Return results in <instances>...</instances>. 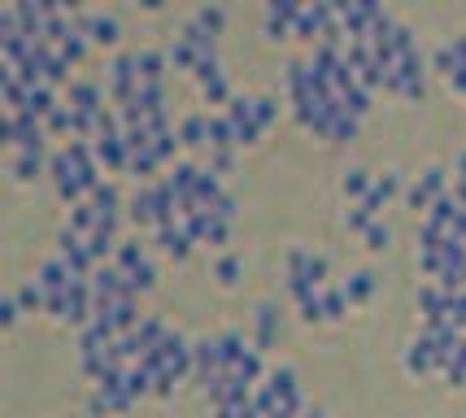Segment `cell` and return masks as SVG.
I'll use <instances>...</instances> for the list:
<instances>
[{"mask_svg":"<svg viewBox=\"0 0 466 418\" xmlns=\"http://www.w3.org/2000/svg\"><path fill=\"white\" fill-rule=\"evenodd\" d=\"M136 397L127 392V370H109L92 388V414H127Z\"/></svg>","mask_w":466,"mask_h":418,"instance_id":"obj_1","label":"cell"},{"mask_svg":"<svg viewBox=\"0 0 466 418\" xmlns=\"http://www.w3.org/2000/svg\"><path fill=\"white\" fill-rule=\"evenodd\" d=\"M440 197H449V170H445V166H427V170L418 174L415 183L406 188V205H410V209H423V213L436 205Z\"/></svg>","mask_w":466,"mask_h":418,"instance_id":"obj_2","label":"cell"},{"mask_svg":"<svg viewBox=\"0 0 466 418\" xmlns=\"http://www.w3.org/2000/svg\"><path fill=\"white\" fill-rule=\"evenodd\" d=\"M236 127V144H261V122H258V97H231V104L222 109Z\"/></svg>","mask_w":466,"mask_h":418,"instance_id":"obj_3","label":"cell"},{"mask_svg":"<svg viewBox=\"0 0 466 418\" xmlns=\"http://www.w3.org/2000/svg\"><path fill=\"white\" fill-rule=\"evenodd\" d=\"M57 258L66 261L79 279H92V270H97V258H92V249H88V240L83 236H74V231H57Z\"/></svg>","mask_w":466,"mask_h":418,"instance_id":"obj_4","label":"cell"},{"mask_svg":"<svg viewBox=\"0 0 466 418\" xmlns=\"http://www.w3.org/2000/svg\"><path fill=\"white\" fill-rule=\"evenodd\" d=\"M401 366H406V375H415V379H418V375L440 370V349H436V340L418 331L415 340L406 344V353H401Z\"/></svg>","mask_w":466,"mask_h":418,"instance_id":"obj_5","label":"cell"},{"mask_svg":"<svg viewBox=\"0 0 466 418\" xmlns=\"http://www.w3.org/2000/svg\"><path fill=\"white\" fill-rule=\"evenodd\" d=\"M297 18H301V4L297 0H270L266 4V22H261L266 40H288L292 27H297Z\"/></svg>","mask_w":466,"mask_h":418,"instance_id":"obj_6","label":"cell"},{"mask_svg":"<svg viewBox=\"0 0 466 418\" xmlns=\"http://www.w3.org/2000/svg\"><path fill=\"white\" fill-rule=\"evenodd\" d=\"M127 222L136 227V231H157V201H153V183H144V188H136L131 197H127Z\"/></svg>","mask_w":466,"mask_h":418,"instance_id":"obj_7","label":"cell"},{"mask_svg":"<svg viewBox=\"0 0 466 418\" xmlns=\"http://www.w3.org/2000/svg\"><path fill=\"white\" fill-rule=\"evenodd\" d=\"M192 244H197V240H192V236H188L179 222L157 227V249H161L170 261H188V258H192Z\"/></svg>","mask_w":466,"mask_h":418,"instance_id":"obj_8","label":"cell"},{"mask_svg":"<svg viewBox=\"0 0 466 418\" xmlns=\"http://www.w3.org/2000/svg\"><path fill=\"white\" fill-rule=\"evenodd\" d=\"M4 170L13 183H31L49 170V161H44V153H4Z\"/></svg>","mask_w":466,"mask_h":418,"instance_id":"obj_9","label":"cell"},{"mask_svg":"<svg viewBox=\"0 0 466 418\" xmlns=\"http://www.w3.org/2000/svg\"><path fill=\"white\" fill-rule=\"evenodd\" d=\"M279 340V306L275 301H261L253 310V344L258 349H270Z\"/></svg>","mask_w":466,"mask_h":418,"instance_id":"obj_10","label":"cell"},{"mask_svg":"<svg viewBox=\"0 0 466 418\" xmlns=\"http://www.w3.org/2000/svg\"><path fill=\"white\" fill-rule=\"evenodd\" d=\"M66 101H70L74 113H97V109H105V92L97 83H88V79H74V83L66 88Z\"/></svg>","mask_w":466,"mask_h":418,"instance_id":"obj_11","label":"cell"},{"mask_svg":"<svg viewBox=\"0 0 466 418\" xmlns=\"http://www.w3.org/2000/svg\"><path fill=\"white\" fill-rule=\"evenodd\" d=\"M375 288H379V275H375L370 266L353 270V275L340 283V292L349 297V306H362V301H370V297H375Z\"/></svg>","mask_w":466,"mask_h":418,"instance_id":"obj_12","label":"cell"},{"mask_svg":"<svg viewBox=\"0 0 466 418\" xmlns=\"http://www.w3.org/2000/svg\"><path fill=\"white\" fill-rule=\"evenodd\" d=\"M179 140H183V149H192V153H209V113H188L183 122H179Z\"/></svg>","mask_w":466,"mask_h":418,"instance_id":"obj_13","label":"cell"},{"mask_svg":"<svg viewBox=\"0 0 466 418\" xmlns=\"http://www.w3.org/2000/svg\"><path fill=\"white\" fill-rule=\"evenodd\" d=\"M92 149H97V161H101V170H127V161H131V149H127V140H122V135L92 140Z\"/></svg>","mask_w":466,"mask_h":418,"instance_id":"obj_14","label":"cell"},{"mask_svg":"<svg viewBox=\"0 0 466 418\" xmlns=\"http://www.w3.org/2000/svg\"><path fill=\"white\" fill-rule=\"evenodd\" d=\"M397 192H401V174H392V170H388V174H375V183H370V192H366L362 205L370 209L375 218H379V209L388 205V201H392Z\"/></svg>","mask_w":466,"mask_h":418,"instance_id":"obj_15","label":"cell"},{"mask_svg":"<svg viewBox=\"0 0 466 418\" xmlns=\"http://www.w3.org/2000/svg\"><path fill=\"white\" fill-rule=\"evenodd\" d=\"M418 310H423V322H436L449 314V292L440 283H423L418 288Z\"/></svg>","mask_w":466,"mask_h":418,"instance_id":"obj_16","label":"cell"},{"mask_svg":"<svg viewBox=\"0 0 466 418\" xmlns=\"http://www.w3.org/2000/svg\"><path fill=\"white\" fill-rule=\"evenodd\" d=\"M370 183H375V174L362 170V166H349V170H340V197L345 201H366V192H370Z\"/></svg>","mask_w":466,"mask_h":418,"instance_id":"obj_17","label":"cell"},{"mask_svg":"<svg viewBox=\"0 0 466 418\" xmlns=\"http://www.w3.org/2000/svg\"><path fill=\"white\" fill-rule=\"evenodd\" d=\"M261 383L275 392V401H288V397L301 392V383H297V366H275V370H266Z\"/></svg>","mask_w":466,"mask_h":418,"instance_id":"obj_18","label":"cell"},{"mask_svg":"<svg viewBox=\"0 0 466 418\" xmlns=\"http://www.w3.org/2000/svg\"><path fill=\"white\" fill-rule=\"evenodd\" d=\"M88 40H92V44H101V49H113V44L122 40L118 18H113V13H92V22H88Z\"/></svg>","mask_w":466,"mask_h":418,"instance_id":"obj_19","label":"cell"},{"mask_svg":"<svg viewBox=\"0 0 466 418\" xmlns=\"http://www.w3.org/2000/svg\"><path fill=\"white\" fill-rule=\"evenodd\" d=\"M166 49H140L136 52V70H140V83H161L166 79Z\"/></svg>","mask_w":466,"mask_h":418,"instance_id":"obj_20","label":"cell"},{"mask_svg":"<svg viewBox=\"0 0 466 418\" xmlns=\"http://www.w3.org/2000/svg\"><path fill=\"white\" fill-rule=\"evenodd\" d=\"M236 149V127L227 113H209V153H231Z\"/></svg>","mask_w":466,"mask_h":418,"instance_id":"obj_21","label":"cell"},{"mask_svg":"<svg viewBox=\"0 0 466 418\" xmlns=\"http://www.w3.org/2000/svg\"><path fill=\"white\" fill-rule=\"evenodd\" d=\"M153 170H161V157H157L153 144H144V149H131L127 174H136V183H140V188H144V183L153 179Z\"/></svg>","mask_w":466,"mask_h":418,"instance_id":"obj_22","label":"cell"},{"mask_svg":"<svg viewBox=\"0 0 466 418\" xmlns=\"http://www.w3.org/2000/svg\"><path fill=\"white\" fill-rule=\"evenodd\" d=\"M66 231H74V236H92L97 231V205L92 201H79V205H70L66 209Z\"/></svg>","mask_w":466,"mask_h":418,"instance_id":"obj_23","label":"cell"},{"mask_svg":"<svg viewBox=\"0 0 466 418\" xmlns=\"http://www.w3.org/2000/svg\"><path fill=\"white\" fill-rule=\"evenodd\" d=\"M358 127H362V118H353L349 109H336L327 140H331V144H349V140H358Z\"/></svg>","mask_w":466,"mask_h":418,"instance_id":"obj_24","label":"cell"},{"mask_svg":"<svg viewBox=\"0 0 466 418\" xmlns=\"http://www.w3.org/2000/svg\"><path fill=\"white\" fill-rule=\"evenodd\" d=\"M22 109H27L31 118H40V122H44L52 109H57V92H52L49 83H40V88H31V92H27V104H22Z\"/></svg>","mask_w":466,"mask_h":418,"instance_id":"obj_25","label":"cell"},{"mask_svg":"<svg viewBox=\"0 0 466 418\" xmlns=\"http://www.w3.org/2000/svg\"><path fill=\"white\" fill-rule=\"evenodd\" d=\"M140 261H149V253H144V240L140 236H131V240H122L118 244V253H113V266L127 275V270H136Z\"/></svg>","mask_w":466,"mask_h":418,"instance_id":"obj_26","label":"cell"},{"mask_svg":"<svg viewBox=\"0 0 466 418\" xmlns=\"http://www.w3.org/2000/svg\"><path fill=\"white\" fill-rule=\"evenodd\" d=\"M192 74H197V83H201V88H206V83H214V79H227V70H222V57H218V49L197 52V66H192Z\"/></svg>","mask_w":466,"mask_h":418,"instance_id":"obj_27","label":"cell"},{"mask_svg":"<svg viewBox=\"0 0 466 418\" xmlns=\"http://www.w3.org/2000/svg\"><path fill=\"white\" fill-rule=\"evenodd\" d=\"M13 297H18V306H22L27 314H44V306H49V292L35 283V275H31V279H27V283H22Z\"/></svg>","mask_w":466,"mask_h":418,"instance_id":"obj_28","label":"cell"},{"mask_svg":"<svg viewBox=\"0 0 466 418\" xmlns=\"http://www.w3.org/2000/svg\"><path fill=\"white\" fill-rule=\"evenodd\" d=\"M153 288H157V266H153V258L140 261L136 270H127V292H136V297H140V292H153Z\"/></svg>","mask_w":466,"mask_h":418,"instance_id":"obj_29","label":"cell"},{"mask_svg":"<svg viewBox=\"0 0 466 418\" xmlns=\"http://www.w3.org/2000/svg\"><path fill=\"white\" fill-rule=\"evenodd\" d=\"M166 61H170L175 70H192V66H197V49H192V40L175 35V40L166 44Z\"/></svg>","mask_w":466,"mask_h":418,"instance_id":"obj_30","label":"cell"},{"mask_svg":"<svg viewBox=\"0 0 466 418\" xmlns=\"http://www.w3.org/2000/svg\"><path fill=\"white\" fill-rule=\"evenodd\" d=\"M240 275H245V261L236 258V253H222V258L214 261V279H218L222 288H236Z\"/></svg>","mask_w":466,"mask_h":418,"instance_id":"obj_31","label":"cell"},{"mask_svg":"<svg viewBox=\"0 0 466 418\" xmlns=\"http://www.w3.org/2000/svg\"><path fill=\"white\" fill-rule=\"evenodd\" d=\"M322 310H327V322H340L349 314V297L340 292V283H327L322 288Z\"/></svg>","mask_w":466,"mask_h":418,"instance_id":"obj_32","label":"cell"},{"mask_svg":"<svg viewBox=\"0 0 466 418\" xmlns=\"http://www.w3.org/2000/svg\"><path fill=\"white\" fill-rule=\"evenodd\" d=\"M153 375H149V370H144V366L136 362V366H127V392H131V397H136V401H140V397H153Z\"/></svg>","mask_w":466,"mask_h":418,"instance_id":"obj_33","label":"cell"},{"mask_svg":"<svg viewBox=\"0 0 466 418\" xmlns=\"http://www.w3.org/2000/svg\"><path fill=\"white\" fill-rule=\"evenodd\" d=\"M44 127H49V135H74V109L70 104H57L49 118H44Z\"/></svg>","mask_w":466,"mask_h":418,"instance_id":"obj_34","label":"cell"},{"mask_svg":"<svg viewBox=\"0 0 466 418\" xmlns=\"http://www.w3.org/2000/svg\"><path fill=\"white\" fill-rule=\"evenodd\" d=\"M370 222H375V213H370L362 201H358V205H349L345 213H340V227H345V231H358V236H366V227H370Z\"/></svg>","mask_w":466,"mask_h":418,"instance_id":"obj_35","label":"cell"},{"mask_svg":"<svg viewBox=\"0 0 466 418\" xmlns=\"http://www.w3.org/2000/svg\"><path fill=\"white\" fill-rule=\"evenodd\" d=\"M57 52H61V61L79 66V61H83V52H88V35H83V31H70V35L57 44Z\"/></svg>","mask_w":466,"mask_h":418,"instance_id":"obj_36","label":"cell"},{"mask_svg":"<svg viewBox=\"0 0 466 418\" xmlns=\"http://www.w3.org/2000/svg\"><path fill=\"white\" fill-rule=\"evenodd\" d=\"M362 240H366V249H370V253H384V249L392 244V227L375 218V222L366 227V236H362Z\"/></svg>","mask_w":466,"mask_h":418,"instance_id":"obj_37","label":"cell"},{"mask_svg":"<svg viewBox=\"0 0 466 418\" xmlns=\"http://www.w3.org/2000/svg\"><path fill=\"white\" fill-rule=\"evenodd\" d=\"M297 310H301V318H306L310 327H314V322H327V310H322V288H318L314 297H306V301H301Z\"/></svg>","mask_w":466,"mask_h":418,"instance_id":"obj_38","label":"cell"},{"mask_svg":"<svg viewBox=\"0 0 466 418\" xmlns=\"http://www.w3.org/2000/svg\"><path fill=\"white\" fill-rule=\"evenodd\" d=\"M201 101L206 104H231V88H227V79H214L201 88Z\"/></svg>","mask_w":466,"mask_h":418,"instance_id":"obj_39","label":"cell"},{"mask_svg":"<svg viewBox=\"0 0 466 418\" xmlns=\"http://www.w3.org/2000/svg\"><path fill=\"white\" fill-rule=\"evenodd\" d=\"M153 149H157V157H161V166H170V161H175V153L183 149V140H179V135L170 131V135H157Z\"/></svg>","mask_w":466,"mask_h":418,"instance_id":"obj_40","label":"cell"},{"mask_svg":"<svg viewBox=\"0 0 466 418\" xmlns=\"http://www.w3.org/2000/svg\"><path fill=\"white\" fill-rule=\"evenodd\" d=\"M209 213H214V218H222V222H236V213H240V209H236V197H231V192H222V197L209 205Z\"/></svg>","mask_w":466,"mask_h":418,"instance_id":"obj_41","label":"cell"},{"mask_svg":"<svg viewBox=\"0 0 466 418\" xmlns=\"http://www.w3.org/2000/svg\"><path fill=\"white\" fill-rule=\"evenodd\" d=\"M275 118H279V101H275V97H258V122H261V131H266V127H275Z\"/></svg>","mask_w":466,"mask_h":418,"instance_id":"obj_42","label":"cell"},{"mask_svg":"<svg viewBox=\"0 0 466 418\" xmlns=\"http://www.w3.org/2000/svg\"><path fill=\"white\" fill-rule=\"evenodd\" d=\"M227 236H231V222H222V218H214V213H209L206 244H227Z\"/></svg>","mask_w":466,"mask_h":418,"instance_id":"obj_43","label":"cell"},{"mask_svg":"<svg viewBox=\"0 0 466 418\" xmlns=\"http://www.w3.org/2000/svg\"><path fill=\"white\" fill-rule=\"evenodd\" d=\"M18 314H22L18 297H4V301H0V322H4V327H13V322H18Z\"/></svg>","mask_w":466,"mask_h":418,"instance_id":"obj_44","label":"cell"},{"mask_svg":"<svg viewBox=\"0 0 466 418\" xmlns=\"http://www.w3.org/2000/svg\"><path fill=\"white\" fill-rule=\"evenodd\" d=\"M231 161H236V153H209V170L227 174V170H231Z\"/></svg>","mask_w":466,"mask_h":418,"instance_id":"obj_45","label":"cell"},{"mask_svg":"<svg viewBox=\"0 0 466 418\" xmlns=\"http://www.w3.org/2000/svg\"><path fill=\"white\" fill-rule=\"evenodd\" d=\"M449 192H454V201L466 209V179H454V188H449Z\"/></svg>","mask_w":466,"mask_h":418,"instance_id":"obj_46","label":"cell"}]
</instances>
